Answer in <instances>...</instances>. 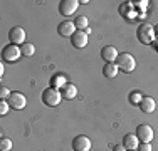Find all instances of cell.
<instances>
[{
    "label": "cell",
    "mask_w": 158,
    "mask_h": 151,
    "mask_svg": "<svg viewBox=\"0 0 158 151\" xmlns=\"http://www.w3.org/2000/svg\"><path fill=\"white\" fill-rule=\"evenodd\" d=\"M61 99H62V94H61V91L59 89H56V88H52V86H49V88L44 89V92H42V103L49 106V108H54V106H57L59 103H61Z\"/></svg>",
    "instance_id": "6da1fadb"
},
{
    "label": "cell",
    "mask_w": 158,
    "mask_h": 151,
    "mask_svg": "<svg viewBox=\"0 0 158 151\" xmlns=\"http://www.w3.org/2000/svg\"><path fill=\"white\" fill-rule=\"evenodd\" d=\"M116 66H118L119 71H123V72L130 74L135 71V67H136V60L131 54H128V52H123V54L118 55V59H116Z\"/></svg>",
    "instance_id": "7a4b0ae2"
},
{
    "label": "cell",
    "mask_w": 158,
    "mask_h": 151,
    "mask_svg": "<svg viewBox=\"0 0 158 151\" xmlns=\"http://www.w3.org/2000/svg\"><path fill=\"white\" fill-rule=\"evenodd\" d=\"M136 35H138V40L141 44H153L155 42V29L152 27L150 24H141L136 30Z\"/></svg>",
    "instance_id": "3957f363"
},
{
    "label": "cell",
    "mask_w": 158,
    "mask_h": 151,
    "mask_svg": "<svg viewBox=\"0 0 158 151\" xmlns=\"http://www.w3.org/2000/svg\"><path fill=\"white\" fill-rule=\"evenodd\" d=\"M22 55L20 52V45H15V44H9L3 47L2 51V59L5 62H15V60Z\"/></svg>",
    "instance_id": "277c9868"
},
{
    "label": "cell",
    "mask_w": 158,
    "mask_h": 151,
    "mask_svg": "<svg viewBox=\"0 0 158 151\" xmlns=\"http://www.w3.org/2000/svg\"><path fill=\"white\" fill-rule=\"evenodd\" d=\"M7 103H9V106H10L12 109L20 111V109H24L25 104H27V97H25L22 92H10Z\"/></svg>",
    "instance_id": "5b68a950"
},
{
    "label": "cell",
    "mask_w": 158,
    "mask_h": 151,
    "mask_svg": "<svg viewBox=\"0 0 158 151\" xmlns=\"http://www.w3.org/2000/svg\"><path fill=\"white\" fill-rule=\"evenodd\" d=\"M136 138L141 143H152L153 139V128L150 124H140L136 128Z\"/></svg>",
    "instance_id": "8992f818"
},
{
    "label": "cell",
    "mask_w": 158,
    "mask_h": 151,
    "mask_svg": "<svg viewBox=\"0 0 158 151\" xmlns=\"http://www.w3.org/2000/svg\"><path fill=\"white\" fill-rule=\"evenodd\" d=\"M79 3L81 2H77V0H62V2L59 3V12H61V15H64V17H69V15H73L77 10Z\"/></svg>",
    "instance_id": "52a82bcc"
},
{
    "label": "cell",
    "mask_w": 158,
    "mask_h": 151,
    "mask_svg": "<svg viewBox=\"0 0 158 151\" xmlns=\"http://www.w3.org/2000/svg\"><path fill=\"white\" fill-rule=\"evenodd\" d=\"M73 149L74 151H91V139L84 134H79L73 139Z\"/></svg>",
    "instance_id": "ba28073f"
},
{
    "label": "cell",
    "mask_w": 158,
    "mask_h": 151,
    "mask_svg": "<svg viewBox=\"0 0 158 151\" xmlns=\"http://www.w3.org/2000/svg\"><path fill=\"white\" fill-rule=\"evenodd\" d=\"M76 32H77V29L74 25V22H71V20H64L57 25V34L62 37H73Z\"/></svg>",
    "instance_id": "9c48e42d"
},
{
    "label": "cell",
    "mask_w": 158,
    "mask_h": 151,
    "mask_svg": "<svg viewBox=\"0 0 158 151\" xmlns=\"http://www.w3.org/2000/svg\"><path fill=\"white\" fill-rule=\"evenodd\" d=\"M9 39H10V42L15 45L25 44V30L22 27H12L9 32Z\"/></svg>",
    "instance_id": "30bf717a"
},
{
    "label": "cell",
    "mask_w": 158,
    "mask_h": 151,
    "mask_svg": "<svg viewBox=\"0 0 158 151\" xmlns=\"http://www.w3.org/2000/svg\"><path fill=\"white\" fill-rule=\"evenodd\" d=\"M118 51H116L113 45H106V47H103V51H101V59L104 60L106 64H114L116 59H118Z\"/></svg>",
    "instance_id": "8fae6325"
},
{
    "label": "cell",
    "mask_w": 158,
    "mask_h": 151,
    "mask_svg": "<svg viewBox=\"0 0 158 151\" xmlns=\"http://www.w3.org/2000/svg\"><path fill=\"white\" fill-rule=\"evenodd\" d=\"M71 44L74 45L76 49H82L88 45V34L84 30H77L73 37H71Z\"/></svg>",
    "instance_id": "7c38bea8"
},
{
    "label": "cell",
    "mask_w": 158,
    "mask_h": 151,
    "mask_svg": "<svg viewBox=\"0 0 158 151\" xmlns=\"http://www.w3.org/2000/svg\"><path fill=\"white\" fill-rule=\"evenodd\" d=\"M123 146L126 151H136L140 146V139L136 138V134H126L123 138Z\"/></svg>",
    "instance_id": "4fadbf2b"
},
{
    "label": "cell",
    "mask_w": 158,
    "mask_h": 151,
    "mask_svg": "<svg viewBox=\"0 0 158 151\" xmlns=\"http://www.w3.org/2000/svg\"><path fill=\"white\" fill-rule=\"evenodd\" d=\"M140 109L143 112H153L156 109V101L153 99V97H150V96H143V99H141V103H140Z\"/></svg>",
    "instance_id": "5bb4252c"
},
{
    "label": "cell",
    "mask_w": 158,
    "mask_h": 151,
    "mask_svg": "<svg viewBox=\"0 0 158 151\" xmlns=\"http://www.w3.org/2000/svg\"><path fill=\"white\" fill-rule=\"evenodd\" d=\"M61 94H62L64 99H74V97H77V88L74 84H71V82H67L62 88Z\"/></svg>",
    "instance_id": "9a60e30c"
},
{
    "label": "cell",
    "mask_w": 158,
    "mask_h": 151,
    "mask_svg": "<svg viewBox=\"0 0 158 151\" xmlns=\"http://www.w3.org/2000/svg\"><path fill=\"white\" fill-rule=\"evenodd\" d=\"M103 74H104V77H108V79L116 77V76H118V66H116V64H104Z\"/></svg>",
    "instance_id": "2e32d148"
},
{
    "label": "cell",
    "mask_w": 158,
    "mask_h": 151,
    "mask_svg": "<svg viewBox=\"0 0 158 151\" xmlns=\"http://www.w3.org/2000/svg\"><path fill=\"white\" fill-rule=\"evenodd\" d=\"M20 52H22V55H24V57H32V55L35 54V45L25 42V44L20 45Z\"/></svg>",
    "instance_id": "e0dca14e"
},
{
    "label": "cell",
    "mask_w": 158,
    "mask_h": 151,
    "mask_svg": "<svg viewBox=\"0 0 158 151\" xmlns=\"http://www.w3.org/2000/svg\"><path fill=\"white\" fill-rule=\"evenodd\" d=\"M133 5H131V2H125L121 7H119V14L123 15L125 18H133Z\"/></svg>",
    "instance_id": "ac0fdd59"
},
{
    "label": "cell",
    "mask_w": 158,
    "mask_h": 151,
    "mask_svg": "<svg viewBox=\"0 0 158 151\" xmlns=\"http://www.w3.org/2000/svg\"><path fill=\"white\" fill-rule=\"evenodd\" d=\"M74 25H76L77 30H86V29H89V27H88V25H89L88 17H84V15H81V17H76V18H74Z\"/></svg>",
    "instance_id": "d6986e66"
},
{
    "label": "cell",
    "mask_w": 158,
    "mask_h": 151,
    "mask_svg": "<svg viewBox=\"0 0 158 151\" xmlns=\"http://www.w3.org/2000/svg\"><path fill=\"white\" fill-rule=\"evenodd\" d=\"M51 84H52V88L59 89V88H64V86L67 84V81H66V77H64V76H54V77H52V81H51Z\"/></svg>",
    "instance_id": "ffe728a7"
},
{
    "label": "cell",
    "mask_w": 158,
    "mask_h": 151,
    "mask_svg": "<svg viewBox=\"0 0 158 151\" xmlns=\"http://www.w3.org/2000/svg\"><path fill=\"white\" fill-rule=\"evenodd\" d=\"M141 99H143V94L138 92V91H133V92L130 94V103L131 104H138V106H140Z\"/></svg>",
    "instance_id": "44dd1931"
},
{
    "label": "cell",
    "mask_w": 158,
    "mask_h": 151,
    "mask_svg": "<svg viewBox=\"0 0 158 151\" xmlns=\"http://www.w3.org/2000/svg\"><path fill=\"white\" fill-rule=\"evenodd\" d=\"M10 149H12V141L9 138L0 139V151H10Z\"/></svg>",
    "instance_id": "7402d4cb"
},
{
    "label": "cell",
    "mask_w": 158,
    "mask_h": 151,
    "mask_svg": "<svg viewBox=\"0 0 158 151\" xmlns=\"http://www.w3.org/2000/svg\"><path fill=\"white\" fill-rule=\"evenodd\" d=\"M9 96H10V91L5 86H0V101H7Z\"/></svg>",
    "instance_id": "603a6c76"
},
{
    "label": "cell",
    "mask_w": 158,
    "mask_h": 151,
    "mask_svg": "<svg viewBox=\"0 0 158 151\" xmlns=\"http://www.w3.org/2000/svg\"><path fill=\"white\" fill-rule=\"evenodd\" d=\"M9 109H10V106H9L7 101H0V114L5 116L7 112H9Z\"/></svg>",
    "instance_id": "cb8c5ba5"
},
{
    "label": "cell",
    "mask_w": 158,
    "mask_h": 151,
    "mask_svg": "<svg viewBox=\"0 0 158 151\" xmlns=\"http://www.w3.org/2000/svg\"><path fill=\"white\" fill-rule=\"evenodd\" d=\"M138 151H152V145H150V143H141V145L138 146Z\"/></svg>",
    "instance_id": "d4e9b609"
},
{
    "label": "cell",
    "mask_w": 158,
    "mask_h": 151,
    "mask_svg": "<svg viewBox=\"0 0 158 151\" xmlns=\"http://www.w3.org/2000/svg\"><path fill=\"white\" fill-rule=\"evenodd\" d=\"M113 151H126V149H125V146H123V145H116L114 148H113Z\"/></svg>",
    "instance_id": "484cf974"
},
{
    "label": "cell",
    "mask_w": 158,
    "mask_h": 151,
    "mask_svg": "<svg viewBox=\"0 0 158 151\" xmlns=\"http://www.w3.org/2000/svg\"><path fill=\"white\" fill-rule=\"evenodd\" d=\"M153 29H155V37L158 39V25H155V27H153Z\"/></svg>",
    "instance_id": "4316f807"
},
{
    "label": "cell",
    "mask_w": 158,
    "mask_h": 151,
    "mask_svg": "<svg viewBox=\"0 0 158 151\" xmlns=\"http://www.w3.org/2000/svg\"><path fill=\"white\" fill-rule=\"evenodd\" d=\"M153 44H155V49H156V52H158V39H155V42H153Z\"/></svg>",
    "instance_id": "83f0119b"
}]
</instances>
